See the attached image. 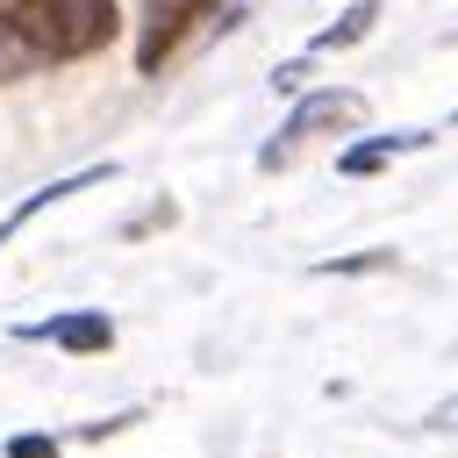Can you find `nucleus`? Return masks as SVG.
<instances>
[{
	"instance_id": "1a4fd4ad",
	"label": "nucleus",
	"mask_w": 458,
	"mask_h": 458,
	"mask_svg": "<svg viewBox=\"0 0 458 458\" xmlns=\"http://www.w3.org/2000/svg\"><path fill=\"white\" fill-rule=\"evenodd\" d=\"M422 422H429V429H458V394H451V401H437Z\"/></svg>"
},
{
	"instance_id": "7ed1b4c3",
	"label": "nucleus",
	"mask_w": 458,
	"mask_h": 458,
	"mask_svg": "<svg viewBox=\"0 0 458 458\" xmlns=\"http://www.w3.org/2000/svg\"><path fill=\"white\" fill-rule=\"evenodd\" d=\"M229 21V7L222 0H143V36H136V72H165L186 43H193V29L200 21Z\"/></svg>"
},
{
	"instance_id": "9d476101",
	"label": "nucleus",
	"mask_w": 458,
	"mask_h": 458,
	"mask_svg": "<svg viewBox=\"0 0 458 458\" xmlns=\"http://www.w3.org/2000/svg\"><path fill=\"white\" fill-rule=\"evenodd\" d=\"M451 122H458V114H451Z\"/></svg>"
},
{
	"instance_id": "f03ea898",
	"label": "nucleus",
	"mask_w": 458,
	"mask_h": 458,
	"mask_svg": "<svg viewBox=\"0 0 458 458\" xmlns=\"http://www.w3.org/2000/svg\"><path fill=\"white\" fill-rule=\"evenodd\" d=\"M358 122H365V93H351V86H322V93H308V100L286 114V129L258 150V165L279 172L301 143H315V136H329V129H358Z\"/></svg>"
},
{
	"instance_id": "20e7f679",
	"label": "nucleus",
	"mask_w": 458,
	"mask_h": 458,
	"mask_svg": "<svg viewBox=\"0 0 458 458\" xmlns=\"http://www.w3.org/2000/svg\"><path fill=\"white\" fill-rule=\"evenodd\" d=\"M21 336L64 344V351H107V344H114V322H107V315H57V322H36V329H21Z\"/></svg>"
},
{
	"instance_id": "423d86ee",
	"label": "nucleus",
	"mask_w": 458,
	"mask_h": 458,
	"mask_svg": "<svg viewBox=\"0 0 458 458\" xmlns=\"http://www.w3.org/2000/svg\"><path fill=\"white\" fill-rule=\"evenodd\" d=\"M422 143H429V129H408V136H365V143H351V150L336 157V172H351V179H358V172H379L386 157H401V150H422Z\"/></svg>"
},
{
	"instance_id": "39448f33",
	"label": "nucleus",
	"mask_w": 458,
	"mask_h": 458,
	"mask_svg": "<svg viewBox=\"0 0 458 458\" xmlns=\"http://www.w3.org/2000/svg\"><path fill=\"white\" fill-rule=\"evenodd\" d=\"M100 179H114V165H86V172H72V179H50V186H36V193H29V200H21V208L0 222V243H7V236H14L29 215H43L50 200H64V193H79V186H100Z\"/></svg>"
},
{
	"instance_id": "6e6552de",
	"label": "nucleus",
	"mask_w": 458,
	"mask_h": 458,
	"mask_svg": "<svg viewBox=\"0 0 458 458\" xmlns=\"http://www.w3.org/2000/svg\"><path fill=\"white\" fill-rule=\"evenodd\" d=\"M7 458H57V437H7Z\"/></svg>"
},
{
	"instance_id": "0eeeda50",
	"label": "nucleus",
	"mask_w": 458,
	"mask_h": 458,
	"mask_svg": "<svg viewBox=\"0 0 458 458\" xmlns=\"http://www.w3.org/2000/svg\"><path fill=\"white\" fill-rule=\"evenodd\" d=\"M365 29H372V0H358V7L344 14V21H329V29L315 36V50H344V43H358Z\"/></svg>"
},
{
	"instance_id": "f257e3e1",
	"label": "nucleus",
	"mask_w": 458,
	"mask_h": 458,
	"mask_svg": "<svg viewBox=\"0 0 458 458\" xmlns=\"http://www.w3.org/2000/svg\"><path fill=\"white\" fill-rule=\"evenodd\" d=\"M122 29L114 0H0V86L93 57Z\"/></svg>"
}]
</instances>
